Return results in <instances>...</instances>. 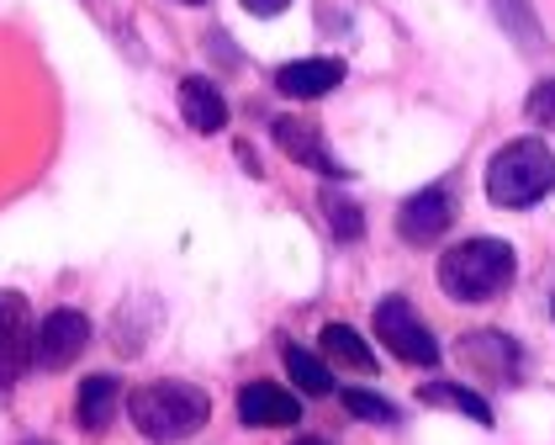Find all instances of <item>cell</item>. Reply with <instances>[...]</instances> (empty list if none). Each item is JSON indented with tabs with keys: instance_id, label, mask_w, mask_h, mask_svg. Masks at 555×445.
Wrapping results in <instances>:
<instances>
[{
	"instance_id": "1",
	"label": "cell",
	"mask_w": 555,
	"mask_h": 445,
	"mask_svg": "<svg viewBox=\"0 0 555 445\" xmlns=\"http://www.w3.org/2000/svg\"><path fill=\"white\" fill-rule=\"evenodd\" d=\"M128 414H132V430L143 441L175 445L207 430L212 398L202 387H191V382H149V387H138L128 398Z\"/></svg>"
},
{
	"instance_id": "2",
	"label": "cell",
	"mask_w": 555,
	"mask_h": 445,
	"mask_svg": "<svg viewBox=\"0 0 555 445\" xmlns=\"http://www.w3.org/2000/svg\"><path fill=\"white\" fill-rule=\"evenodd\" d=\"M518 276V255L503 239H466L439 255V287L455 303H492Z\"/></svg>"
},
{
	"instance_id": "3",
	"label": "cell",
	"mask_w": 555,
	"mask_h": 445,
	"mask_svg": "<svg viewBox=\"0 0 555 445\" xmlns=\"http://www.w3.org/2000/svg\"><path fill=\"white\" fill-rule=\"evenodd\" d=\"M555 191V154L540 138H513L487 165V196L498 207H534Z\"/></svg>"
},
{
	"instance_id": "4",
	"label": "cell",
	"mask_w": 555,
	"mask_h": 445,
	"mask_svg": "<svg viewBox=\"0 0 555 445\" xmlns=\"http://www.w3.org/2000/svg\"><path fill=\"white\" fill-rule=\"evenodd\" d=\"M376 340L408 366H434L439 360V340H434V329L418 318V308L408 297H386L376 308Z\"/></svg>"
},
{
	"instance_id": "5",
	"label": "cell",
	"mask_w": 555,
	"mask_h": 445,
	"mask_svg": "<svg viewBox=\"0 0 555 445\" xmlns=\"http://www.w3.org/2000/svg\"><path fill=\"white\" fill-rule=\"evenodd\" d=\"M90 345V318L75 308H53L38 323V345H33V360L43 366V371H64V366H75V360L86 356Z\"/></svg>"
},
{
	"instance_id": "6",
	"label": "cell",
	"mask_w": 555,
	"mask_h": 445,
	"mask_svg": "<svg viewBox=\"0 0 555 445\" xmlns=\"http://www.w3.org/2000/svg\"><path fill=\"white\" fill-rule=\"evenodd\" d=\"M275 143H281V154L286 160H297V165H307V170H318V176H328V180H339L349 176L339 160L328 154V143H323V128L312 123V117H275Z\"/></svg>"
},
{
	"instance_id": "7",
	"label": "cell",
	"mask_w": 555,
	"mask_h": 445,
	"mask_svg": "<svg viewBox=\"0 0 555 445\" xmlns=\"http://www.w3.org/2000/svg\"><path fill=\"white\" fill-rule=\"evenodd\" d=\"M450 223H455V196H450V186H428V191H418V196L402 202L397 233H402L408 244H434Z\"/></svg>"
},
{
	"instance_id": "8",
	"label": "cell",
	"mask_w": 555,
	"mask_h": 445,
	"mask_svg": "<svg viewBox=\"0 0 555 445\" xmlns=\"http://www.w3.org/2000/svg\"><path fill=\"white\" fill-rule=\"evenodd\" d=\"M33 345H38V334L27 323V303L16 292H0V387H11L27 371Z\"/></svg>"
},
{
	"instance_id": "9",
	"label": "cell",
	"mask_w": 555,
	"mask_h": 445,
	"mask_svg": "<svg viewBox=\"0 0 555 445\" xmlns=\"http://www.w3.org/2000/svg\"><path fill=\"white\" fill-rule=\"evenodd\" d=\"M238 419L249 430H292V424H301V398L286 393V387H275V382H244Z\"/></svg>"
},
{
	"instance_id": "10",
	"label": "cell",
	"mask_w": 555,
	"mask_h": 445,
	"mask_svg": "<svg viewBox=\"0 0 555 445\" xmlns=\"http://www.w3.org/2000/svg\"><path fill=\"white\" fill-rule=\"evenodd\" d=\"M461 360L470 371L492 377V382H513L518 377V345L498 329H476V334H461Z\"/></svg>"
},
{
	"instance_id": "11",
	"label": "cell",
	"mask_w": 555,
	"mask_h": 445,
	"mask_svg": "<svg viewBox=\"0 0 555 445\" xmlns=\"http://www.w3.org/2000/svg\"><path fill=\"white\" fill-rule=\"evenodd\" d=\"M334 86H344V64L339 59H297L275 75V90L292 96V101H318L328 96Z\"/></svg>"
},
{
	"instance_id": "12",
	"label": "cell",
	"mask_w": 555,
	"mask_h": 445,
	"mask_svg": "<svg viewBox=\"0 0 555 445\" xmlns=\"http://www.w3.org/2000/svg\"><path fill=\"white\" fill-rule=\"evenodd\" d=\"M180 112H185V128L191 134H217L228 128V101L207 75H185L180 80Z\"/></svg>"
},
{
	"instance_id": "13",
	"label": "cell",
	"mask_w": 555,
	"mask_h": 445,
	"mask_svg": "<svg viewBox=\"0 0 555 445\" xmlns=\"http://www.w3.org/2000/svg\"><path fill=\"white\" fill-rule=\"evenodd\" d=\"M117 403H122V382L101 371V377H86V382H80L75 414H80V424H86L90 435H101V430L117 419Z\"/></svg>"
},
{
	"instance_id": "14",
	"label": "cell",
	"mask_w": 555,
	"mask_h": 445,
	"mask_svg": "<svg viewBox=\"0 0 555 445\" xmlns=\"http://www.w3.org/2000/svg\"><path fill=\"white\" fill-rule=\"evenodd\" d=\"M492 16H498V27H503L524 53H540V48H545V27H540V16H534L529 0H492Z\"/></svg>"
},
{
	"instance_id": "15",
	"label": "cell",
	"mask_w": 555,
	"mask_h": 445,
	"mask_svg": "<svg viewBox=\"0 0 555 445\" xmlns=\"http://www.w3.org/2000/svg\"><path fill=\"white\" fill-rule=\"evenodd\" d=\"M418 398H424L428 408H455V414H466L476 424H492V403L481 398V393H470L466 382H424Z\"/></svg>"
},
{
	"instance_id": "16",
	"label": "cell",
	"mask_w": 555,
	"mask_h": 445,
	"mask_svg": "<svg viewBox=\"0 0 555 445\" xmlns=\"http://www.w3.org/2000/svg\"><path fill=\"white\" fill-rule=\"evenodd\" d=\"M323 356L334 360V366H344V371H376V356H371V345L349 329V323H328L323 329Z\"/></svg>"
},
{
	"instance_id": "17",
	"label": "cell",
	"mask_w": 555,
	"mask_h": 445,
	"mask_svg": "<svg viewBox=\"0 0 555 445\" xmlns=\"http://www.w3.org/2000/svg\"><path fill=\"white\" fill-rule=\"evenodd\" d=\"M286 371H292V382H297L307 398H328L334 393V371L318 356H307L301 345H286Z\"/></svg>"
},
{
	"instance_id": "18",
	"label": "cell",
	"mask_w": 555,
	"mask_h": 445,
	"mask_svg": "<svg viewBox=\"0 0 555 445\" xmlns=\"http://www.w3.org/2000/svg\"><path fill=\"white\" fill-rule=\"evenodd\" d=\"M323 213H328V228H334L339 239H360V233H365V218H360V202H349V196H339L334 186L323 191Z\"/></svg>"
},
{
	"instance_id": "19",
	"label": "cell",
	"mask_w": 555,
	"mask_h": 445,
	"mask_svg": "<svg viewBox=\"0 0 555 445\" xmlns=\"http://www.w3.org/2000/svg\"><path fill=\"white\" fill-rule=\"evenodd\" d=\"M344 408L354 414V419H376V424H397V408L386 398H371V393H360V387H349L344 393Z\"/></svg>"
},
{
	"instance_id": "20",
	"label": "cell",
	"mask_w": 555,
	"mask_h": 445,
	"mask_svg": "<svg viewBox=\"0 0 555 445\" xmlns=\"http://www.w3.org/2000/svg\"><path fill=\"white\" fill-rule=\"evenodd\" d=\"M529 123L534 128H555V80H540V86L529 90Z\"/></svg>"
},
{
	"instance_id": "21",
	"label": "cell",
	"mask_w": 555,
	"mask_h": 445,
	"mask_svg": "<svg viewBox=\"0 0 555 445\" xmlns=\"http://www.w3.org/2000/svg\"><path fill=\"white\" fill-rule=\"evenodd\" d=\"M244 5H249L255 16H281V11H286L292 0H244Z\"/></svg>"
},
{
	"instance_id": "22",
	"label": "cell",
	"mask_w": 555,
	"mask_h": 445,
	"mask_svg": "<svg viewBox=\"0 0 555 445\" xmlns=\"http://www.w3.org/2000/svg\"><path fill=\"white\" fill-rule=\"evenodd\" d=\"M292 445H323V441H307V435H301V441H292Z\"/></svg>"
},
{
	"instance_id": "23",
	"label": "cell",
	"mask_w": 555,
	"mask_h": 445,
	"mask_svg": "<svg viewBox=\"0 0 555 445\" xmlns=\"http://www.w3.org/2000/svg\"><path fill=\"white\" fill-rule=\"evenodd\" d=\"M180 5H202V0H180Z\"/></svg>"
},
{
	"instance_id": "24",
	"label": "cell",
	"mask_w": 555,
	"mask_h": 445,
	"mask_svg": "<svg viewBox=\"0 0 555 445\" xmlns=\"http://www.w3.org/2000/svg\"><path fill=\"white\" fill-rule=\"evenodd\" d=\"M551 313H555V297H551Z\"/></svg>"
}]
</instances>
